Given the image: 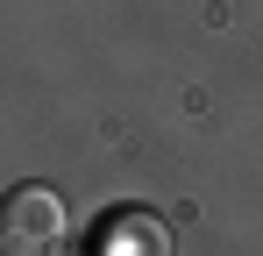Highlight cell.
Instances as JSON below:
<instances>
[{"label": "cell", "instance_id": "6da1fadb", "mask_svg": "<svg viewBox=\"0 0 263 256\" xmlns=\"http://www.w3.org/2000/svg\"><path fill=\"white\" fill-rule=\"evenodd\" d=\"M71 213L57 199V185H14L0 199V256H64Z\"/></svg>", "mask_w": 263, "mask_h": 256}, {"label": "cell", "instance_id": "7a4b0ae2", "mask_svg": "<svg viewBox=\"0 0 263 256\" xmlns=\"http://www.w3.org/2000/svg\"><path fill=\"white\" fill-rule=\"evenodd\" d=\"M92 256H171V228L142 207H121L92 228Z\"/></svg>", "mask_w": 263, "mask_h": 256}]
</instances>
